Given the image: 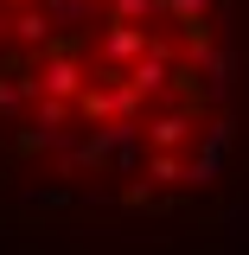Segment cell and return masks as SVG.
<instances>
[{
	"label": "cell",
	"mask_w": 249,
	"mask_h": 255,
	"mask_svg": "<svg viewBox=\"0 0 249 255\" xmlns=\"http://www.w3.org/2000/svg\"><path fill=\"white\" fill-rule=\"evenodd\" d=\"M243 96L237 0H0V172L90 211L218 185Z\"/></svg>",
	"instance_id": "obj_1"
}]
</instances>
